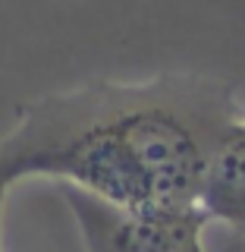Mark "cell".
<instances>
[{"label":"cell","mask_w":245,"mask_h":252,"mask_svg":"<svg viewBox=\"0 0 245 252\" xmlns=\"http://www.w3.org/2000/svg\"><path fill=\"white\" fill-rule=\"evenodd\" d=\"M233 85L214 76L88 82L19 107L0 136V192L51 177L126 211L195 208L217 142L230 129Z\"/></svg>","instance_id":"1"},{"label":"cell","mask_w":245,"mask_h":252,"mask_svg":"<svg viewBox=\"0 0 245 252\" xmlns=\"http://www.w3.org/2000/svg\"><path fill=\"white\" fill-rule=\"evenodd\" d=\"M60 192L73 208L88 252H208L204 227L211 218L201 205L173 211H126L66 183H60Z\"/></svg>","instance_id":"2"},{"label":"cell","mask_w":245,"mask_h":252,"mask_svg":"<svg viewBox=\"0 0 245 252\" xmlns=\"http://www.w3.org/2000/svg\"><path fill=\"white\" fill-rule=\"evenodd\" d=\"M201 211L245 236V117H236L204 170Z\"/></svg>","instance_id":"3"},{"label":"cell","mask_w":245,"mask_h":252,"mask_svg":"<svg viewBox=\"0 0 245 252\" xmlns=\"http://www.w3.org/2000/svg\"><path fill=\"white\" fill-rule=\"evenodd\" d=\"M3 202H6V192H0V224H3ZM0 252H3V230H0Z\"/></svg>","instance_id":"4"}]
</instances>
